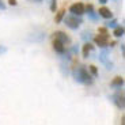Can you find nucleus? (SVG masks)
<instances>
[{"label": "nucleus", "mask_w": 125, "mask_h": 125, "mask_svg": "<svg viewBox=\"0 0 125 125\" xmlns=\"http://www.w3.org/2000/svg\"><path fill=\"white\" fill-rule=\"evenodd\" d=\"M29 1H31V3H41L42 0H29Z\"/></svg>", "instance_id": "26"}, {"label": "nucleus", "mask_w": 125, "mask_h": 125, "mask_svg": "<svg viewBox=\"0 0 125 125\" xmlns=\"http://www.w3.org/2000/svg\"><path fill=\"white\" fill-rule=\"evenodd\" d=\"M84 12L88 15V18L90 19H93V21H97L98 19V12H95L94 11V7H93V4H87V6H84Z\"/></svg>", "instance_id": "9"}, {"label": "nucleus", "mask_w": 125, "mask_h": 125, "mask_svg": "<svg viewBox=\"0 0 125 125\" xmlns=\"http://www.w3.org/2000/svg\"><path fill=\"white\" fill-rule=\"evenodd\" d=\"M88 72H90L94 78H97V76H98V68L95 65H90V67H88Z\"/></svg>", "instance_id": "17"}, {"label": "nucleus", "mask_w": 125, "mask_h": 125, "mask_svg": "<svg viewBox=\"0 0 125 125\" xmlns=\"http://www.w3.org/2000/svg\"><path fill=\"white\" fill-rule=\"evenodd\" d=\"M82 40L86 41V42H87V41H91L93 40V33H91V31H83V33H82Z\"/></svg>", "instance_id": "16"}, {"label": "nucleus", "mask_w": 125, "mask_h": 125, "mask_svg": "<svg viewBox=\"0 0 125 125\" xmlns=\"http://www.w3.org/2000/svg\"><path fill=\"white\" fill-rule=\"evenodd\" d=\"M62 19H64V23L67 25V27L72 29V30L79 29L80 25L83 23V19L79 15H73V14H71V15H68V16H64Z\"/></svg>", "instance_id": "2"}, {"label": "nucleus", "mask_w": 125, "mask_h": 125, "mask_svg": "<svg viewBox=\"0 0 125 125\" xmlns=\"http://www.w3.org/2000/svg\"><path fill=\"white\" fill-rule=\"evenodd\" d=\"M7 46H4V45H0V56L1 54H4V53H7Z\"/></svg>", "instance_id": "21"}, {"label": "nucleus", "mask_w": 125, "mask_h": 125, "mask_svg": "<svg viewBox=\"0 0 125 125\" xmlns=\"http://www.w3.org/2000/svg\"><path fill=\"white\" fill-rule=\"evenodd\" d=\"M98 60H99L101 62H103V64H105L107 60H109V50H107L106 48H103V50L99 53V56H98Z\"/></svg>", "instance_id": "12"}, {"label": "nucleus", "mask_w": 125, "mask_h": 125, "mask_svg": "<svg viewBox=\"0 0 125 125\" xmlns=\"http://www.w3.org/2000/svg\"><path fill=\"white\" fill-rule=\"evenodd\" d=\"M98 33H99V34H109L106 26H105V27H99V29H98Z\"/></svg>", "instance_id": "19"}, {"label": "nucleus", "mask_w": 125, "mask_h": 125, "mask_svg": "<svg viewBox=\"0 0 125 125\" xmlns=\"http://www.w3.org/2000/svg\"><path fill=\"white\" fill-rule=\"evenodd\" d=\"M56 8H57V0H50V11L56 12Z\"/></svg>", "instance_id": "18"}, {"label": "nucleus", "mask_w": 125, "mask_h": 125, "mask_svg": "<svg viewBox=\"0 0 125 125\" xmlns=\"http://www.w3.org/2000/svg\"><path fill=\"white\" fill-rule=\"evenodd\" d=\"M116 45H117V42H116V41H112V42H110V41H109V45H107V46L113 48V46H116Z\"/></svg>", "instance_id": "23"}, {"label": "nucleus", "mask_w": 125, "mask_h": 125, "mask_svg": "<svg viewBox=\"0 0 125 125\" xmlns=\"http://www.w3.org/2000/svg\"><path fill=\"white\" fill-rule=\"evenodd\" d=\"M121 53H122V56L125 54V46H124V44H121Z\"/></svg>", "instance_id": "25"}, {"label": "nucleus", "mask_w": 125, "mask_h": 125, "mask_svg": "<svg viewBox=\"0 0 125 125\" xmlns=\"http://www.w3.org/2000/svg\"><path fill=\"white\" fill-rule=\"evenodd\" d=\"M110 87L113 90H121L124 87V78L122 76H116V78L110 82Z\"/></svg>", "instance_id": "7"}, {"label": "nucleus", "mask_w": 125, "mask_h": 125, "mask_svg": "<svg viewBox=\"0 0 125 125\" xmlns=\"http://www.w3.org/2000/svg\"><path fill=\"white\" fill-rule=\"evenodd\" d=\"M52 46H53V50L56 52V53L59 54H62L64 52H65V45L62 44V42H60L59 40H54L53 38V42H52Z\"/></svg>", "instance_id": "8"}, {"label": "nucleus", "mask_w": 125, "mask_h": 125, "mask_svg": "<svg viewBox=\"0 0 125 125\" xmlns=\"http://www.w3.org/2000/svg\"><path fill=\"white\" fill-rule=\"evenodd\" d=\"M65 16V8H61L60 11H57L56 16H54V22L56 23H60L62 21V18Z\"/></svg>", "instance_id": "13"}, {"label": "nucleus", "mask_w": 125, "mask_h": 125, "mask_svg": "<svg viewBox=\"0 0 125 125\" xmlns=\"http://www.w3.org/2000/svg\"><path fill=\"white\" fill-rule=\"evenodd\" d=\"M93 50H94V45L91 44L90 41H87L84 45H83V57H90V53H93Z\"/></svg>", "instance_id": "10"}, {"label": "nucleus", "mask_w": 125, "mask_h": 125, "mask_svg": "<svg viewBox=\"0 0 125 125\" xmlns=\"http://www.w3.org/2000/svg\"><path fill=\"white\" fill-rule=\"evenodd\" d=\"M117 26H118V21H117V19L110 18L109 21L106 22V27L107 29H114V27H117Z\"/></svg>", "instance_id": "15"}, {"label": "nucleus", "mask_w": 125, "mask_h": 125, "mask_svg": "<svg viewBox=\"0 0 125 125\" xmlns=\"http://www.w3.org/2000/svg\"><path fill=\"white\" fill-rule=\"evenodd\" d=\"M95 45H98L99 48H107L109 45V41H110V35L109 34H98L95 37H93Z\"/></svg>", "instance_id": "4"}, {"label": "nucleus", "mask_w": 125, "mask_h": 125, "mask_svg": "<svg viewBox=\"0 0 125 125\" xmlns=\"http://www.w3.org/2000/svg\"><path fill=\"white\" fill-rule=\"evenodd\" d=\"M0 10H6V4H4L1 0H0Z\"/></svg>", "instance_id": "24"}, {"label": "nucleus", "mask_w": 125, "mask_h": 125, "mask_svg": "<svg viewBox=\"0 0 125 125\" xmlns=\"http://www.w3.org/2000/svg\"><path fill=\"white\" fill-rule=\"evenodd\" d=\"M53 38H54V40H59L60 42H62L64 45H69V44H71V37H69V35H67L65 33H64V31H61V30L53 33Z\"/></svg>", "instance_id": "5"}, {"label": "nucleus", "mask_w": 125, "mask_h": 125, "mask_svg": "<svg viewBox=\"0 0 125 125\" xmlns=\"http://www.w3.org/2000/svg\"><path fill=\"white\" fill-rule=\"evenodd\" d=\"M124 27L122 26H117V27H114V31H113V35L114 37H117V38H120V37H122L124 35Z\"/></svg>", "instance_id": "14"}, {"label": "nucleus", "mask_w": 125, "mask_h": 125, "mask_svg": "<svg viewBox=\"0 0 125 125\" xmlns=\"http://www.w3.org/2000/svg\"><path fill=\"white\" fill-rule=\"evenodd\" d=\"M72 76L78 83H83V84H93L94 76L91 75L88 69L84 65H76L72 69Z\"/></svg>", "instance_id": "1"}, {"label": "nucleus", "mask_w": 125, "mask_h": 125, "mask_svg": "<svg viewBox=\"0 0 125 125\" xmlns=\"http://www.w3.org/2000/svg\"><path fill=\"white\" fill-rule=\"evenodd\" d=\"M69 12L73 14V15H79L82 16L84 14V4L83 3H73L69 7Z\"/></svg>", "instance_id": "6"}, {"label": "nucleus", "mask_w": 125, "mask_h": 125, "mask_svg": "<svg viewBox=\"0 0 125 125\" xmlns=\"http://www.w3.org/2000/svg\"><path fill=\"white\" fill-rule=\"evenodd\" d=\"M98 15L102 16V18H105V19H110L113 16V14L107 7H101V8L98 10Z\"/></svg>", "instance_id": "11"}, {"label": "nucleus", "mask_w": 125, "mask_h": 125, "mask_svg": "<svg viewBox=\"0 0 125 125\" xmlns=\"http://www.w3.org/2000/svg\"><path fill=\"white\" fill-rule=\"evenodd\" d=\"M105 65H106V69H109V71H110V69L114 68V64H113L112 61H109V60H107V61L105 62Z\"/></svg>", "instance_id": "20"}, {"label": "nucleus", "mask_w": 125, "mask_h": 125, "mask_svg": "<svg viewBox=\"0 0 125 125\" xmlns=\"http://www.w3.org/2000/svg\"><path fill=\"white\" fill-rule=\"evenodd\" d=\"M8 4H10V6H16L18 1H16V0H8Z\"/></svg>", "instance_id": "22"}, {"label": "nucleus", "mask_w": 125, "mask_h": 125, "mask_svg": "<svg viewBox=\"0 0 125 125\" xmlns=\"http://www.w3.org/2000/svg\"><path fill=\"white\" fill-rule=\"evenodd\" d=\"M110 101H112L118 109L124 110V107H125V97H124V93H122V91H118V93L113 94L112 97H110Z\"/></svg>", "instance_id": "3"}, {"label": "nucleus", "mask_w": 125, "mask_h": 125, "mask_svg": "<svg viewBox=\"0 0 125 125\" xmlns=\"http://www.w3.org/2000/svg\"><path fill=\"white\" fill-rule=\"evenodd\" d=\"M107 1H109V0H99V3H101V4H106Z\"/></svg>", "instance_id": "27"}]
</instances>
